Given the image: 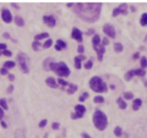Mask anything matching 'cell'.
Wrapping results in <instances>:
<instances>
[{"label": "cell", "mask_w": 147, "mask_h": 138, "mask_svg": "<svg viewBox=\"0 0 147 138\" xmlns=\"http://www.w3.org/2000/svg\"><path fill=\"white\" fill-rule=\"evenodd\" d=\"M49 69L53 70L57 75L61 76V77H66V76H69L70 74V69L68 68V66L63 61L59 63L51 62L50 65H49Z\"/></svg>", "instance_id": "obj_4"}, {"label": "cell", "mask_w": 147, "mask_h": 138, "mask_svg": "<svg viewBox=\"0 0 147 138\" xmlns=\"http://www.w3.org/2000/svg\"><path fill=\"white\" fill-rule=\"evenodd\" d=\"M3 116H4V111H3V109H2L1 107H0V121L2 120Z\"/></svg>", "instance_id": "obj_45"}, {"label": "cell", "mask_w": 147, "mask_h": 138, "mask_svg": "<svg viewBox=\"0 0 147 138\" xmlns=\"http://www.w3.org/2000/svg\"><path fill=\"white\" fill-rule=\"evenodd\" d=\"M93 33H94V29H92V28H91V29H89L87 32H86V35H92Z\"/></svg>", "instance_id": "obj_46"}, {"label": "cell", "mask_w": 147, "mask_h": 138, "mask_svg": "<svg viewBox=\"0 0 147 138\" xmlns=\"http://www.w3.org/2000/svg\"><path fill=\"white\" fill-rule=\"evenodd\" d=\"M144 86H145V87L147 88V81H145V82H144Z\"/></svg>", "instance_id": "obj_56"}, {"label": "cell", "mask_w": 147, "mask_h": 138, "mask_svg": "<svg viewBox=\"0 0 147 138\" xmlns=\"http://www.w3.org/2000/svg\"><path fill=\"white\" fill-rule=\"evenodd\" d=\"M137 58H139V52L134 53V55H133V59H137Z\"/></svg>", "instance_id": "obj_51"}, {"label": "cell", "mask_w": 147, "mask_h": 138, "mask_svg": "<svg viewBox=\"0 0 147 138\" xmlns=\"http://www.w3.org/2000/svg\"><path fill=\"white\" fill-rule=\"evenodd\" d=\"M58 83H59V84H61L62 86H64V88H65L66 86H67L68 84H69L68 82H66L65 80L62 79V78H59V79H58ZM64 88H63V89H64Z\"/></svg>", "instance_id": "obj_37"}, {"label": "cell", "mask_w": 147, "mask_h": 138, "mask_svg": "<svg viewBox=\"0 0 147 138\" xmlns=\"http://www.w3.org/2000/svg\"><path fill=\"white\" fill-rule=\"evenodd\" d=\"M43 21H44L45 24H46L47 26H49V27H53V26H55V24H56V19H55L53 15L44 16V17H43Z\"/></svg>", "instance_id": "obj_12"}, {"label": "cell", "mask_w": 147, "mask_h": 138, "mask_svg": "<svg viewBox=\"0 0 147 138\" xmlns=\"http://www.w3.org/2000/svg\"><path fill=\"white\" fill-rule=\"evenodd\" d=\"M49 37V34L47 32H43V33H40V34H37L35 36V41H38L40 39H43V38H48Z\"/></svg>", "instance_id": "obj_24"}, {"label": "cell", "mask_w": 147, "mask_h": 138, "mask_svg": "<svg viewBox=\"0 0 147 138\" xmlns=\"http://www.w3.org/2000/svg\"><path fill=\"white\" fill-rule=\"evenodd\" d=\"M113 49H114L115 52L120 53V52H122V51H123L124 47H123V45H122L120 42H116V43H114V46H113Z\"/></svg>", "instance_id": "obj_21"}, {"label": "cell", "mask_w": 147, "mask_h": 138, "mask_svg": "<svg viewBox=\"0 0 147 138\" xmlns=\"http://www.w3.org/2000/svg\"><path fill=\"white\" fill-rule=\"evenodd\" d=\"M75 112L74 113H71V118L72 119H79V118H82L86 111V108L84 105H81V104H78L75 106Z\"/></svg>", "instance_id": "obj_7"}, {"label": "cell", "mask_w": 147, "mask_h": 138, "mask_svg": "<svg viewBox=\"0 0 147 138\" xmlns=\"http://www.w3.org/2000/svg\"><path fill=\"white\" fill-rule=\"evenodd\" d=\"M142 105V100L139 99V98H136V99L133 100V102H132V108H133V110L137 111L138 109L141 107Z\"/></svg>", "instance_id": "obj_16"}, {"label": "cell", "mask_w": 147, "mask_h": 138, "mask_svg": "<svg viewBox=\"0 0 147 138\" xmlns=\"http://www.w3.org/2000/svg\"><path fill=\"white\" fill-rule=\"evenodd\" d=\"M94 102L95 103H103L104 102V97L101 95H98V96H95L94 97Z\"/></svg>", "instance_id": "obj_31"}, {"label": "cell", "mask_w": 147, "mask_h": 138, "mask_svg": "<svg viewBox=\"0 0 147 138\" xmlns=\"http://www.w3.org/2000/svg\"><path fill=\"white\" fill-rule=\"evenodd\" d=\"M46 124H47V120L46 119H43V120H41L40 122H39V127L43 128L44 126H46Z\"/></svg>", "instance_id": "obj_39"}, {"label": "cell", "mask_w": 147, "mask_h": 138, "mask_svg": "<svg viewBox=\"0 0 147 138\" xmlns=\"http://www.w3.org/2000/svg\"><path fill=\"white\" fill-rule=\"evenodd\" d=\"M59 126H60V124H59L58 122L52 123V128H53V129H58V128H59Z\"/></svg>", "instance_id": "obj_43"}, {"label": "cell", "mask_w": 147, "mask_h": 138, "mask_svg": "<svg viewBox=\"0 0 147 138\" xmlns=\"http://www.w3.org/2000/svg\"><path fill=\"white\" fill-rule=\"evenodd\" d=\"M88 96H89V94L87 93V92H83V93H82V95L79 97V101H80V102L85 101V99H87Z\"/></svg>", "instance_id": "obj_35"}, {"label": "cell", "mask_w": 147, "mask_h": 138, "mask_svg": "<svg viewBox=\"0 0 147 138\" xmlns=\"http://www.w3.org/2000/svg\"><path fill=\"white\" fill-rule=\"evenodd\" d=\"M146 72L144 69H141V68H137V69H131L129 70L128 72H126L125 75H124V79L126 81H130L134 76H139V77H143L145 76Z\"/></svg>", "instance_id": "obj_5"}, {"label": "cell", "mask_w": 147, "mask_h": 138, "mask_svg": "<svg viewBox=\"0 0 147 138\" xmlns=\"http://www.w3.org/2000/svg\"><path fill=\"white\" fill-rule=\"evenodd\" d=\"M77 85H75V84H68L67 86H66V91H67L68 94H73L74 92L77 91Z\"/></svg>", "instance_id": "obj_17"}, {"label": "cell", "mask_w": 147, "mask_h": 138, "mask_svg": "<svg viewBox=\"0 0 147 138\" xmlns=\"http://www.w3.org/2000/svg\"><path fill=\"white\" fill-rule=\"evenodd\" d=\"M81 136H82V138H91L90 136H89V135L87 134V133H85V132H83L81 134Z\"/></svg>", "instance_id": "obj_47"}, {"label": "cell", "mask_w": 147, "mask_h": 138, "mask_svg": "<svg viewBox=\"0 0 147 138\" xmlns=\"http://www.w3.org/2000/svg\"><path fill=\"white\" fill-rule=\"evenodd\" d=\"M119 14H123V15H127L128 14V5L126 3H122V4H120L118 7L114 8L113 13H112L113 17H116Z\"/></svg>", "instance_id": "obj_8"}, {"label": "cell", "mask_w": 147, "mask_h": 138, "mask_svg": "<svg viewBox=\"0 0 147 138\" xmlns=\"http://www.w3.org/2000/svg\"><path fill=\"white\" fill-rule=\"evenodd\" d=\"M51 45H52V39H47L44 44H43V47H44V48H49Z\"/></svg>", "instance_id": "obj_36"}, {"label": "cell", "mask_w": 147, "mask_h": 138, "mask_svg": "<svg viewBox=\"0 0 147 138\" xmlns=\"http://www.w3.org/2000/svg\"><path fill=\"white\" fill-rule=\"evenodd\" d=\"M117 104H118V106H119L120 109H126L127 108V103H126L125 100H124L122 97H119L117 99Z\"/></svg>", "instance_id": "obj_20"}, {"label": "cell", "mask_w": 147, "mask_h": 138, "mask_svg": "<svg viewBox=\"0 0 147 138\" xmlns=\"http://www.w3.org/2000/svg\"><path fill=\"white\" fill-rule=\"evenodd\" d=\"M72 5H73V3H68V4H67V6H68V7H71Z\"/></svg>", "instance_id": "obj_54"}, {"label": "cell", "mask_w": 147, "mask_h": 138, "mask_svg": "<svg viewBox=\"0 0 147 138\" xmlns=\"http://www.w3.org/2000/svg\"><path fill=\"white\" fill-rule=\"evenodd\" d=\"M40 46H41V43L39 42V41H34V42L32 43V48H33V50H35V51H37L39 48H40Z\"/></svg>", "instance_id": "obj_33"}, {"label": "cell", "mask_w": 147, "mask_h": 138, "mask_svg": "<svg viewBox=\"0 0 147 138\" xmlns=\"http://www.w3.org/2000/svg\"><path fill=\"white\" fill-rule=\"evenodd\" d=\"M72 38H74L75 40L81 42L82 41V32L80 31L78 28L74 27L73 29H72Z\"/></svg>", "instance_id": "obj_13"}, {"label": "cell", "mask_w": 147, "mask_h": 138, "mask_svg": "<svg viewBox=\"0 0 147 138\" xmlns=\"http://www.w3.org/2000/svg\"><path fill=\"white\" fill-rule=\"evenodd\" d=\"M3 37L6 39H10V35H9V33H7V32H5V33L3 34Z\"/></svg>", "instance_id": "obj_49"}, {"label": "cell", "mask_w": 147, "mask_h": 138, "mask_svg": "<svg viewBox=\"0 0 147 138\" xmlns=\"http://www.w3.org/2000/svg\"><path fill=\"white\" fill-rule=\"evenodd\" d=\"M103 32H104L107 36L110 37V38H112V39H114L115 36H116V31H115L114 26L111 25V24H109V23L105 24V25L103 26Z\"/></svg>", "instance_id": "obj_9"}, {"label": "cell", "mask_w": 147, "mask_h": 138, "mask_svg": "<svg viewBox=\"0 0 147 138\" xmlns=\"http://www.w3.org/2000/svg\"><path fill=\"white\" fill-rule=\"evenodd\" d=\"M133 95H134V94L132 93V92H124V94H123L124 98H125L126 100H131V99H133Z\"/></svg>", "instance_id": "obj_28"}, {"label": "cell", "mask_w": 147, "mask_h": 138, "mask_svg": "<svg viewBox=\"0 0 147 138\" xmlns=\"http://www.w3.org/2000/svg\"><path fill=\"white\" fill-rule=\"evenodd\" d=\"M100 43H101V38H100V36H99L98 34H95L94 36H93V38H92V44H93V46L100 44Z\"/></svg>", "instance_id": "obj_22"}, {"label": "cell", "mask_w": 147, "mask_h": 138, "mask_svg": "<svg viewBox=\"0 0 147 138\" xmlns=\"http://www.w3.org/2000/svg\"><path fill=\"white\" fill-rule=\"evenodd\" d=\"M140 66H141V69H144L147 67V58L145 56H142L140 58Z\"/></svg>", "instance_id": "obj_26"}, {"label": "cell", "mask_w": 147, "mask_h": 138, "mask_svg": "<svg viewBox=\"0 0 147 138\" xmlns=\"http://www.w3.org/2000/svg\"><path fill=\"white\" fill-rule=\"evenodd\" d=\"M93 123H94L95 127L98 130H105L107 125H108V120H107L106 114L104 112H102L101 110H99V109L95 110L94 114H93Z\"/></svg>", "instance_id": "obj_2"}, {"label": "cell", "mask_w": 147, "mask_h": 138, "mask_svg": "<svg viewBox=\"0 0 147 138\" xmlns=\"http://www.w3.org/2000/svg\"><path fill=\"white\" fill-rule=\"evenodd\" d=\"M66 48V43L64 42L63 40H61V39H58L56 42V46H55V49H56L57 51H60L62 50V49Z\"/></svg>", "instance_id": "obj_18"}, {"label": "cell", "mask_w": 147, "mask_h": 138, "mask_svg": "<svg viewBox=\"0 0 147 138\" xmlns=\"http://www.w3.org/2000/svg\"><path fill=\"white\" fill-rule=\"evenodd\" d=\"M77 51H78V53L82 54V53L84 52V46H83V45H79V46H78V48H77Z\"/></svg>", "instance_id": "obj_40"}, {"label": "cell", "mask_w": 147, "mask_h": 138, "mask_svg": "<svg viewBox=\"0 0 147 138\" xmlns=\"http://www.w3.org/2000/svg\"><path fill=\"white\" fill-rule=\"evenodd\" d=\"M0 123H1V125H2V127H3V128H7V125H6V123L4 122V121H0Z\"/></svg>", "instance_id": "obj_52"}, {"label": "cell", "mask_w": 147, "mask_h": 138, "mask_svg": "<svg viewBox=\"0 0 147 138\" xmlns=\"http://www.w3.org/2000/svg\"><path fill=\"white\" fill-rule=\"evenodd\" d=\"M93 48H94V50L96 51L97 58H98V60L102 61L103 60V56H104V53H105V47L102 46V45H101V43H100V44L93 46Z\"/></svg>", "instance_id": "obj_10"}, {"label": "cell", "mask_w": 147, "mask_h": 138, "mask_svg": "<svg viewBox=\"0 0 147 138\" xmlns=\"http://www.w3.org/2000/svg\"><path fill=\"white\" fill-rule=\"evenodd\" d=\"M6 46H7V45L5 44V43H0V50H5L6 49Z\"/></svg>", "instance_id": "obj_44"}, {"label": "cell", "mask_w": 147, "mask_h": 138, "mask_svg": "<svg viewBox=\"0 0 147 138\" xmlns=\"http://www.w3.org/2000/svg\"><path fill=\"white\" fill-rule=\"evenodd\" d=\"M93 66V60L92 59H90V60H88L87 62L84 64V68L85 69H91Z\"/></svg>", "instance_id": "obj_34"}, {"label": "cell", "mask_w": 147, "mask_h": 138, "mask_svg": "<svg viewBox=\"0 0 147 138\" xmlns=\"http://www.w3.org/2000/svg\"><path fill=\"white\" fill-rule=\"evenodd\" d=\"M45 82H46L47 85H48L49 87H51V88H57V87H58L56 81H55V79L53 77H48L46 80H45Z\"/></svg>", "instance_id": "obj_15"}, {"label": "cell", "mask_w": 147, "mask_h": 138, "mask_svg": "<svg viewBox=\"0 0 147 138\" xmlns=\"http://www.w3.org/2000/svg\"><path fill=\"white\" fill-rule=\"evenodd\" d=\"M109 44V40H108V38L107 37H104V38L102 39V43H101V45L102 46H106V45H108Z\"/></svg>", "instance_id": "obj_38"}, {"label": "cell", "mask_w": 147, "mask_h": 138, "mask_svg": "<svg viewBox=\"0 0 147 138\" xmlns=\"http://www.w3.org/2000/svg\"><path fill=\"white\" fill-rule=\"evenodd\" d=\"M12 91H13V86L10 85V86H9V88L7 89V92H8V93H11Z\"/></svg>", "instance_id": "obj_50"}, {"label": "cell", "mask_w": 147, "mask_h": 138, "mask_svg": "<svg viewBox=\"0 0 147 138\" xmlns=\"http://www.w3.org/2000/svg\"><path fill=\"white\" fill-rule=\"evenodd\" d=\"M8 78H9L10 81H13V80H14V75H13V74H8Z\"/></svg>", "instance_id": "obj_48"}, {"label": "cell", "mask_w": 147, "mask_h": 138, "mask_svg": "<svg viewBox=\"0 0 147 138\" xmlns=\"http://www.w3.org/2000/svg\"><path fill=\"white\" fill-rule=\"evenodd\" d=\"M1 17L2 19H3V21L5 22V23H10L12 20V14L11 12L9 11L8 9H3L1 12Z\"/></svg>", "instance_id": "obj_11"}, {"label": "cell", "mask_w": 147, "mask_h": 138, "mask_svg": "<svg viewBox=\"0 0 147 138\" xmlns=\"http://www.w3.org/2000/svg\"><path fill=\"white\" fill-rule=\"evenodd\" d=\"M17 61H18V63H19L20 67H21L22 72L28 73L29 69H28V65H27V56H26L24 53L20 52L19 54L17 55Z\"/></svg>", "instance_id": "obj_6"}, {"label": "cell", "mask_w": 147, "mask_h": 138, "mask_svg": "<svg viewBox=\"0 0 147 138\" xmlns=\"http://www.w3.org/2000/svg\"><path fill=\"white\" fill-rule=\"evenodd\" d=\"M102 4L98 2H87V3L74 4L73 10L79 18L89 23L96 22L100 17Z\"/></svg>", "instance_id": "obj_1"}, {"label": "cell", "mask_w": 147, "mask_h": 138, "mask_svg": "<svg viewBox=\"0 0 147 138\" xmlns=\"http://www.w3.org/2000/svg\"><path fill=\"white\" fill-rule=\"evenodd\" d=\"M14 138H27L23 129H17L14 134Z\"/></svg>", "instance_id": "obj_19"}, {"label": "cell", "mask_w": 147, "mask_h": 138, "mask_svg": "<svg viewBox=\"0 0 147 138\" xmlns=\"http://www.w3.org/2000/svg\"><path fill=\"white\" fill-rule=\"evenodd\" d=\"M85 59L84 55H79V56H76L74 58V65H75V68L80 69L81 68V61Z\"/></svg>", "instance_id": "obj_14"}, {"label": "cell", "mask_w": 147, "mask_h": 138, "mask_svg": "<svg viewBox=\"0 0 147 138\" xmlns=\"http://www.w3.org/2000/svg\"><path fill=\"white\" fill-rule=\"evenodd\" d=\"M15 23L18 26H23L24 25V20L22 19L20 16H16L15 17Z\"/></svg>", "instance_id": "obj_27"}, {"label": "cell", "mask_w": 147, "mask_h": 138, "mask_svg": "<svg viewBox=\"0 0 147 138\" xmlns=\"http://www.w3.org/2000/svg\"><path fill=\"white\" fill-rule=\"evenodd\" d=\"M140 24L142 26H146L147 25V13H143L141 15V18H140Z\"/></svg>", "instance_id": "obj_25"}, {"label": "cell", "mask_w": 147, "mask_h": 138, "mask_svg": "<svg viewBox=\"0 0 147 138\" xmlns=\"http://www.w3.org/2000/svg\"><path fill=\"white\" fill-rule=\"evenodd\" d=\"M0 106H1V108H2V109H5V110H7V109H8L7 102H6V100L4 99V98L0 99Z\"/></svg>", "instance_id": "obj_32"}, {"label": "cell", "mask_w": 147, "mask_h": 138, "mask_svg": "<svg viewBox=\"0 0 147 138\" xmlns=\"http://www.w3.org/2000/svg\"><path fill=\"white\" fill-rule=\"evenodd\" d=\"M113 132H114V135L116 137H121L122 134H123V131H122V128L120 126L115 127L114 130H113Z\"/></svg>", "instance_id": "obj_23"}, {"label": "cell", "mask_w": 147, "mask_h": 138, "mask_svg": "<svg viewBox=\"0 0 147 138\" xmlns=\"http://www.w3.org/2000/svg\"><path fill=\"white\" fill-rule=\"evenodd\" d=\"M0 54H1V51H0Z\"/></svg>", "instance_id": "obj_58"}, {"label": "cell", "mask_w": 147, "mask_h": 138, "mask_svg": "<svg viewBox=\"0 0 147 138\" xmlns=\"http://www.w3.org/2000/svg\"><path fill=\"white\" fill-rule=\"evenodd\" d=\"M89 85H90L91 90H93L96 93H104L108 91L106 83L98 76H93L89 81Z\"/></svg>", "instance_id": "obj_3"}, {"label": "cell", "mask_w": 147, "mask_h": 138, "mask_svg": "<svg viewBox=\"0 0 147 138\" xmlns=\"http://www.w3.org/2000/svg\"><path fill=\"white\" fill-rule=\"evenodd\" d=\"M145 42L147 43V35H146V36H145Z\"/></svg>", "instance_id": "obj_57"}, {"label": "cell", "mask_w": 147, "mask_h": 138, "mask_svg": "<svg viewBox=\"0 0 147 138\" xmlns=\"http://www.w3.org/2000/svg\"><path fill=\"white\" fill-rule=\"evenodd\" d=\"M0 73L2 74V75H7L8 74V70L6 68H1L0 69Z\"/></svg>", "instance_id": "obj_42"}, {"label": "cell", "mask_w": 147, "mask_h": 138, "mask_svg": "<svg viewBox=\"0 0 147 138\" xmlns=\"http://www.w3.org/2000/svg\"><path fill=\"white\" fill-rule=\"evenodd\" d=\"M4 66H5V68H13L15 66V62L14 61H6L4 63Z\"/></svg>", "instance_id": "obj_30"}, {"label": "cell", "mask_w": 147, "mask_h": 138, "mask_svg": "<svg viewBox=\"0 0 147 138\" xmlns=\"http://www.w3.org/2000/svg\"><path fill=\"white\" fill-rule=\"evenodd\" d=\"M11 5L13 6L14 8H17V9H19V6H18L17 4H15V3H11Z\"/></svg>", "instance_id": "obj_53"}, {"label": "cell", "mask_w": 147, "mask_h": 138, "mask_svg": "<svg viewBox=\"0 0 147 138\" xmlns=\"http://www.w3.org/2000/svg\"><path fill=\"white\" fill-rule=\"evenodd\" d=\"M2 54H4L5 56H11L12 55V53H11V51H9V50H3L2 51Z\"/></svg>", "instance_id": "obj_41"}, {"label": "cell", "mask_w": 147, "mask_h": 138, "mask_svg": "<svg viewBox=\"0 0 147 138\" xmlns=\"http://www.w3.org/2000/svg\"><path fill=\"white\" fill-rule=\"evenodd\" d=\"M131 10H132V11H135V7H133V6H132V7H131Z\"/></svg>", "instance_id": "obj_55"}, {"label": "cell", "mask_w": 147, "mask_h": 138, "mask_svg": "<svg viewBox=\"0 0 147 138\" xmlns=\"http://www.w3.org/2000/svg\"><path fill=\"white\" fill-rule=\"evenodd\" d=\"M51 62H53V58H47L44 61V69L49 70V65H50Z\"/></svg>", "instance_id": "obj_29"}]
</instances>
